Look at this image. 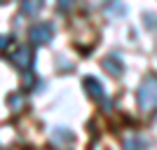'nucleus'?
<instances>
[{"instance_id":"obj_1","label":"nucleus","mask_w":157,"mask_h":150,"mask_svg":"<svg viewBox=\"0 0 157 150\" xmlns=\"http://www.w3.org/2000/svg\"><path fill=\"white\" fill-rule=\"evenodd\" d=\"M138 106L143 110H155L157 108V75H148L138 85Z\"/></svg>"},{"instance_id":"obj_2","label":"nucleus","mask_w":157,"mask_h":150,"mask_svg":"<svg viewBox=\"0 0 157 150\" xmlns=\"http://www.w3.org/2000/svg\"><path fill=\"white\" fill-rule=\"evenodd\" d=\"M54 35V26L52 24H35L28 28V40L33 45H49Z\"/></svg>"},{"instance_id":"obj_3","label":"nucleus","mask_w":157,"mask_h":150,"mask_svg":"<svg viewBox=\"0 0 157 150\" xmlns=\"http://www.w3.org/2000/svg\"><path fill=\"white\" fill-rule=\"evenodd\" d=\"M82 89H85V94H89V98L92 101H98V103H105L108 106V96H105V87L98 82L96 78H92V75H87L85 80H82Z\"/></svg>"},{"instance_id":"obj_4","label":"nucleus","mask_w":157,"mask_h":150,"mask_svg":"<svg viewBox=\"0 0 157 150\" xmlns=\"http://www.w3.org/2000/svg\"><path fill=\"white\" fill-rule=\"evenodd\" d=\"M10 61H12L14 68L26 71V68H31V63H33V52L28 47H17V49L10 54Z\"/></svg>"},{"instance_id":"obj_5","label":"nucleus","mask_w":157,"mask_h":150,"mask_svg":"<svg viewBox=\"0 0 157 150\" xmlns=\"http://www.w3.org/2000/svg\"><path fill=\"white\" fill-rule=\"evenodd\" d=\"M101 66H103V71L108 73V75H113V78H120V75L124 73V63H122V59H120L117 54H110V56H103Z\"/></svg>"},{"instance_id":"obj_6","label":"nucleus","mask_w":157,"mask_h":150,"mask_svg":"<svg viewBox=\"0 0 157 150\" xmlns=\"http://www.w3.org/2000/svg\"><path fill=\"white\" fill-rule=\"evenodd\" d=\"M40 10H42V0H21V14L35 17Z\"/></svg>"},{"instance_id":"obj_7","label":"nucleus","mask_w":157,"mask_h":150,"mask_svg":"<svg viewBox=\"0 0 157 150\" xmlns=\"http://www.w3.org/2000/svg\"><path fill=\"white\" fill-rule=\"evenodd\" d=\"M124 150H145V141L141 136H131L124 141Z\"/></svg>"},{"instance_id":"obj_8","label":"nucleus","mask_w":157,"mask_h":150,"mask_svg":"<svg viewBox=\"0 0 157 150\" xmlns=\"http://www.w3.org/2000/svg\"><path fill=\"white\" fill-rule=\"evenodd\" d=\"M54 138H56V141H68V143H71V141H73V134L68 129H56V131H54Z\"/></svg>"},{"instance_id":"obj_9","label":"nucleus","mask_w":157,"mask_h":150,"mask_svg":"<svg viewBox=\"0 0 157 150\" xmlns=\"http://www.w3.org/2000/svg\"><path fill=\"white\" fill-rule=\"evenodd\" d=\"M73 2H75V0H59V10L61 12H63V10H71Z\"/></svg>"},{"instance_id":"obj_10","label":"nucleus","mask_w":157,"mask_h":150,"mask_svg":"<svg viewBox=\"0 0 157 150\" xmlns=\"http://www.w3.org/2000/svg\"><path fill=\"white\" fill-rule=\"evenodd\" d=\"M12 42H14L12 35H2V49H7V45H12Z\"/></svg>"}]
</instances>
